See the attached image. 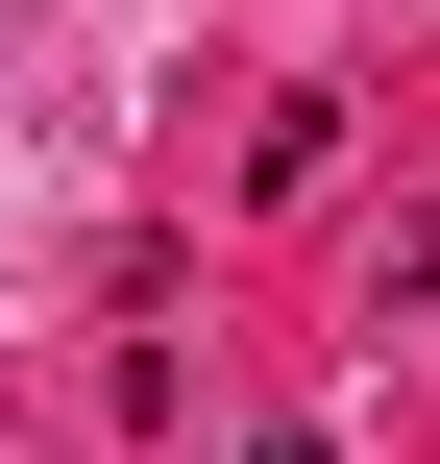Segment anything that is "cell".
I'll use <instances>...</instances> for the list:
<instances>
[{"instance_id":"obj_1","label":"cell","mask_w":440,"mask_h":464,"mask_svg":"<svg viewBox=\"0 0 440 464\" xmlns=\"http://www.w3.org/2000/svg\"><path fill=\"white\" fill-rule=\"evenodd\" d=\"M367 294H392V318H440V196L392 220V269H367Z\"/></svg>"}]
</instances>
